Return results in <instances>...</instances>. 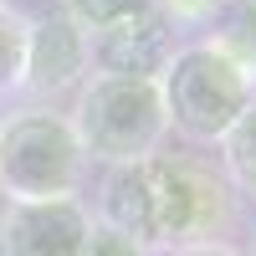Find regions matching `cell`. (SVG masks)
<instances>
[{"instance_id":"cell-2","label":"cell","mask_w":256,"mask_h":256,"mask_svg":"<svg viewBox=\"0 0 256 256\" xmlns=\"http://www.w3.org/2000/svg\"><path fill=\"white\" fill-rule=\"evenodd\" d=\"M72 128L88 164H134L159 154L169 138V118H164V92L159 77H108V72H88V82L77 88L72 102Z\"/></svg>"},{"instance_id":"cell-11","label":"cell","mask_w":256,"mask_h":256,"mask_svg":"<svg viewBox=\"0 0 256 256\" xmlns=\"http://www.w3.org/2000/svg\"><path fill=\"white\" fill-rule=\"evenodd\" d=\"M154 0H62V16H72L82 31H102V26H118V20H128V16H144Z\"/></svg>"},{"instance_id":"cell-9","label":"cell","mask_w":256,"mask_h":256,"mask_svg":"<svg viewBox=\"0 0 256 256\" xmlns=\"http://www.w3.org/2000/svg\"><path fill=\"white\" fill-rule=\"evenodd\" d=\"M210 46H220L226 56H236L241 67L256 72V0H220L210 16Z\"/></svg>"},{"instance_id":"cell-13","label":"cell","mask_w":256,"mask_h":256,"mask_svg":"<svg viewBox=\"0 0 256 256\" xmlns=\"http://www.w3.org/2000/svg\"><path fill=\"white\" fill-rule=\"evenodd\" d=\"M82 256H148L138 241H128L123 230H113V226H102V220H92V230H88V246H82Z\"/></svg>"},{"instance_id":"cell-6","label":"cell","mask_w":256,"mask_h":256,"mask_svg":"<svg viewBox=\"0 0 256 256\" xmlns=\"http://www.w3.org/2000/svg\"><path fill=\"white\" fill-rule=\"evenodd\" d=\"M92 210L67 200H0V256H82Z\"/></svg>"},{"instance_id":"cell-15","label":"cell","mask_w":256,"mask_h":256,"mask_svg":"<svg viewBox=\"0 0 256 256\" xmlns=\"http://www.w3.org/2000/svg\"><path fill=\"white\" fill-rule=\"evenodd\" d=\"M241 256H256V226H251V241H246V251Z\"/></svg>"},{"instance_id":"cell-5","label":"cell","mask_w":256,"mask_h":256,"mask_svg":"<svg viewBox=\"0 0 256 256\" xmlns=\"http://www.w3.org/2000/svg\"><path fill=\"white\" fill-rule=\"evenodd\" d=\"M88 31L62 10L26 16V67H20V92L26 108H52L56 98L77 92L88 82Z\"/></svg>"},{"instance_id":"cell-7","label":"cell","mask_w":256,"mask_h":256,"mask_svg":"<svg viewBox=\"0 0 256 256\" xmlns=\"http://www.w3.org/2000/svg\"><path fill=\"white\" fill-rule=\"evenodd\" d=\"M174 26L148 6L144 16H128L118 26H102L88 36V67L108 77H159L174 56Z\"/></svg>"},{"instance_id":"cell-3","label":"cell","mask_w":256,"mask_h":256,"mask_svg":"<svg viewBox=\"0 0 256 256\" xmlns=\"http://www.w3.org/2000/svg\"><path fill=\"white\" fill-rule=\"evenodd\" d=\"M159 92H164V118L169 134H180L184 144L216 148L220 134L241 118V108L256 98V72L241 67L236 56H226L210 41H184L159 72Z\"/></svg>"},{"instance_id":"cell-8","label":"cell","mask_w":256,"mask_h":256,"mask_svg":"<svg viewBox=\"0 0 256 256\" xmlns=\"http://www.w3.org/2000/svg\"><path fill=\"white\" fill-rule=\"evenodd\" d=\"M220 174H226V184L236 190V195H246V200H256V98L241 108V118L220 134Z\"/></svg>"},{"instance_id":"cell-12","label":"cell","mask_w":256,"mask_h":256,"mask_svg":"<svg viewBox=\"0 0 256 256\" xmlns=\"http://www.w3.org/2000/svg\"><path fill=\"white\" fill-rule=\"evenodd\" d=\"M220 0H154V10L169 20L174 31H205Z\"/></svg>"},{"instance_id":"cell-1","label":"cell","mask_w":256,"mask_h":256,"mask_svg":"<svg viewBox=\"0 0 256 256\" xmlns=\"http://www.w3.org/2000/svg\"><path fill=\"white\" fill-rule=\"evenodd\" d=\"M92 220L123 230L144 251L205 246L226 241L236 226V190L195 154H148L134 164H108Z\"/></svg>"},{"instance_id":"cell-4","label":"cell","mask_w":256,"mask_h":256,"mask_svg":"<svg viewBox=\"0 0 256 256\" xmlns=\"http://www.w3.org/2000/svg\"><path fill=\"white\" fill-rule=\"evenodd\" d=\"M88 184V154L62 108H20L0 123V200H67Z\"/></svg>"},{"instance_id":"cell-14","label":"cell","mask_w":256,"mask_h":256,"mask_svg":"<svg viewBox=\"0 0 256 256\" xmlns=\"http://www.w3.org/2000/svg\"><path fill=\"white\" fill-rule=\"evenodd\" d=\"M164 256H241L230 241H205V246H180V251H164Z\"/></svg>"},{"instance_id":"cell-10","label":"cell","mask_w":256,"mask_h":256,"mask_svg":"<svg viewBox=\"0 0 256 256\" xmlns=\"http://www.w3.org/2000/svg\"><path fill=\"white\" fill-rule=\"evenodd\" d=\"M20 67H26V16L0 0V98L20 92Z\"/></svg>"}]
</instances>
